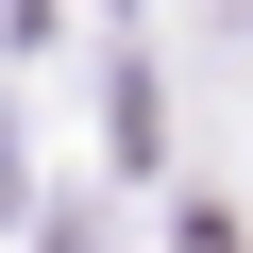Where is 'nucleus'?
Instances as JSON below:
<instances>
[{"instance_id":"obj_1","label":"nucleus","mask_w":253,"mask_h":253,"mask_svg":"<svg viewBox=\"0 0 253 253\" xmlns=\"http://www.w3.org/2000/svg\"><path fill=\"white\" fill-rule=\"evenodd\" d=\"M203 253H236V236H203Z\"/></svg>"}]
</instances>
